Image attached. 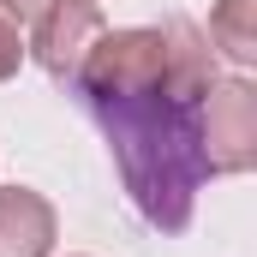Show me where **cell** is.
<instances>
[{"mask_svg": "<svg viewBox=\"0 0 257 257\" xmlns=\"http://www.w3.org/2000/svg\"><path fill=\"white\" fill-rule=\"evenodd\" d=\"M215 84V48L192 18L102 30L72 90L102 126L132 209L156 233H186L203 168V96Z\"/></svg>", "mask_w": 257, "mask_h": 257, "instance_id": "1", "label": "cell"}, {"mask_svg": "<svg viewBox=\"0 0 257 257\" xmlns=\"http://www.w3.org/2000/svg\"><path fill=\"white\" fill-rule=\"evenodd\" d=\"M203 168L245 174L257 168V90L251 78H215L203 96Z\"/></svg>", "mask_w": 257, "mask_h": 257, "instance_id": "2", "label": "cell"}, {"mask_svg": "<svg viewBox=\"0 0 257 257\" xmlns=\"http://www.w3.org/2000/svg\"><path fill=\"white\" fill-rule=\"evenodd\" d=\"M30 24H36L30 54H36V66H42L54 84H72V72L84 66V54L96 48V36L108 30L96 0H42V12H36Z\"/></svg>", "mask_w": 257, "mask_h": 257, "instance_id": "3", "label": "cell"}, {"mask_svg": "<svg viewBox=\"0 0 257 257\" xmlns=\"http://www.w3.org/2000/svg\"><path fill=\"white\" fill-rule=\"evenodd\" d=\"M54 203L30 186H6L0 192V257H48L54 251Z\"/></svg>", "mask_w": 257, "mask_h": 257, "instance_id": "4", "label": "cell"}, {"mask_svg": "<svg viewBox=\"0 0 257 257\" xmlns=\"http://www.w3.org/2000/svg\"><path fill=\"white\" fill-rule=\"evenodd\" d=\"M209 42H215L233 66H251L257 60V0H215V12H209Z\"/></svg>", "mask_w": 257, "mask_h": 257, "instance_id": "5", "label": "cell"}, {"mask_svg": "<svg viewBox=\"0 0 257 257\" xmlns=\"http://www.w3.org/2000/svg\"><path fill=\"white\" fill-rule=\"evenodd\" d=\"M18 66H24V36H18V24L0 18V78H12Z\"/></svg>", "mask_w": 257, "mask_h": 257, "instance_id": "6", "label": "cell"}, {"mask_svg": "<svg viewBox=\"0 0 257 257\" xmlns=\"http://www.w3.org/2000/svg\"><path fill=\"white\" fill-rule=\"evenodd\" d=\"M36 12H42V0H0V18L6 24H30Z\"/></svg>", "mask_w": 257, "mask_h": 257, "instance_id": "7", "label": "cell"}]
</instances>
